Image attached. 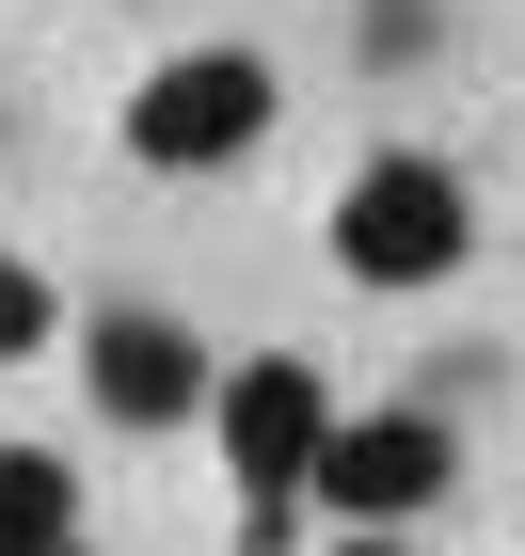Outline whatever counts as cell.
Returning <instances> with one entry per match:
<instances>
[{"label": "cell", "mask_w": 525, "mask_h": 556, "mask_svg": "<svg viewBox=\"0 0 525 556\" xmlns=\"http://www.w3.org/2000/svg\"><path fill=\"white\" fill-rule=\"evenodd\" d=\"M208 429H223V462H239V541H287V509L318 493V462H335V382H318L303 350H255V366H223V397H208Z\"/></svg>", "instance_id": "6da1fadb"}, {"label": "cell", "mask_w": 525, "mask_h": 556, "mask_svg": "<svg viewBox=\"0 0 525 556\" xmlns=\"http://www.w3.org/2000/svg\"><path fill=\"white\" fill-rule=\"evenodd\" d=\"M462 255H478V191H462L430 143L350 160V191H335V270L350 287H446Z\"/></svg>", "instance_id": "7a4b0ae2"}, {"label": "cell", "mask_w": 525, "mask_h": 556, "mask_svg": "<svg viewBox=\"0 0 525 556\" xmlns=\"http://www.w3.org/2000/svg\"><path fill=\"white\" fill-rule=\"evenodd\" d=\"M271 143V64L255 48H175V64H143L128 96V160L143 175H223Z\"/></svg>", "instance_id": "3957f363"}, {"label": "cell", "mask_w": 525, "mask_h": 556, "mask_svg": "<svg viewBox=\"0 0 525 556\" xmlns=\"http://www.w3.org/2000/svg\"><path fill=\"white\" fill-rule=\"evenodd\" d=\"M446 477H462L446 414H414V397H398V414H350V429H335V462H318V509H335L350 541H398V525L430 509Z\"/></svg>", "instance_id": "277c9868"}, {"label": "cell", "mask_w": 525, "mask_h": 556, "mask_svg": "<svg viewBox=\"0 0 525 556\" xmlns=\"http://www.w3.org/2000/svg\"><path fill=\"white\" fill-rule=\"evenodd\" d=\"M80 382L112 429H175V414H208L223 366L191 350V318H160V302H112V318H80Z\"/></svg>", "instance_id": "5b68a950"}, {"label": "cell", "mask_w": 525, "mask_h": 556, "mask_svg": "<svg viewBox=\"0 0 525 556\" xmlns=\"http://www.w3.org/2000/svg\"><path fill=\"white\" fill-rule=\"evenodd\" d=\"M0 556H80V477L48 445H0Z\"/></svg>", "instance_id": "8992f818"}, {"label": "cell", "mask_w": 525, "mask_h": 556, "mask_svg": "<svg viewBox=\"0 0 525 556\" xmlns=\"http://www.w3.org/2000/svg\"><path fill=\"white\" fill-rule=\"evenodd\" d=\"M48 334H64V302H48V270H33V255H0V366H33Z\"/></svg>", "instance_id": "52a82bcc"}, {"label": "cell", "mask_w": 525, "mask_h": 556, "mask_svg": "<svg viewBox=\"0 0 525 556\" xmlns=\"http://www.w3.org/2000/svg\"><path fill=\"white\" fill-rule=\"evenodd\" d=\"M366 48H430V0H366Z\"/></svg>", "instance_id": "ba28073f"}, {"label": "cell", "mask_w": 525, "mask_h": 556, "mask_svg": "<svg viewBox=\"0 0 525 556\" xmlns=\"http://www.w3.org/2000/svg\"><path fill=\"white\" fill-rule=\"evenodd\" d=\"M335 556H398V541H335Z\"/></svg>", "instance_id": "9c48e42d"}]
</instances>
